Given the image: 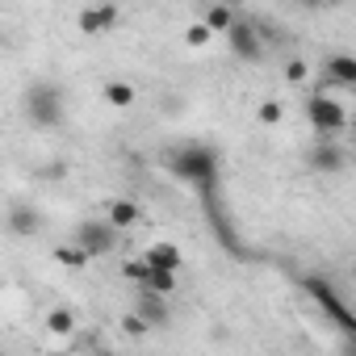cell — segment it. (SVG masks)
<instances>
[{
    "mask_svg": "<svg viewBox=\"0 0 356 356\" xmlns=\"http://www.w3.org/2000/svg\"><path fill=\"white\" fill-rule=\"evenodd\" d=\"M163 163H168L172 176H181V181L197 185L206 197H210L214 185H218V151L206 147V143H181V147H172Z\"/></svg>",
    "mask_w": 356,
    "mask_h": 356,
    "instance_id": "obj_1",
    "label": "cell"
},
{
    "mask_svg": "<svg viewBox=\"0 0 356 356\" xmlns=\"http://www.w3.org/2000/svg\"><path fill=\"white\" fill-rule=\"evenodd\" d=\"M63 113H67V101H63V88H59V84L38 80V84L26 88V118H30L34 126L51 130V126L63 122Z\"/></svg>",
    "mask_w": 356,
    "mask_h": 356,
    "instance_id": "obj_2",
    "label": "cell"
},
{
    "mask_svg": "<svg viewBox=\"0 0 356 356\" xmlns=\"http://www.w3.org/2000/svg\"><path fill=\"white\" fill-rule=\"evenodd\" d=\"M306 118H310V126H314L318 138H339L348 130V109L339 101H331L327 92L306 97Z\"/></svg>",
    "mask_w": 356,
    "mask_h": 356,
    "instance_id": "obj_3",
    "label": "cell"
},
{
    "mask_svg": "<svg viewBox=\"0 0 356 356\" xmlns=\"http://www.w3.org/2000/svg\"><path fill=\"white\" fill-rule=\"evenodd\" d=\"M118 231L105 222V218H88V222H80L76 227V235H72V243L88 256V260H101V256H109L113 248H118Z\"/></svg>",
    "mask_w": 356,
    "mask_h": 356,
    "instance_id": "obj_4",
    "label": "cell"
},
{
    "mask_svg": "<svg viewBox=\"0 0 356 356\" xmlns=\"http://www.w3.org/2000/svg\"><path fill=\"white\" fill-rule=\"evenodd\" d=\"M227 42H231V51H235V59H243V63H260V55H264V42H260L256 26L243 22V17L227 30Z\"/></svg>",
    "mask_w": 356,
    "mask_h": 356,
    "instance_id": "obj_5",
    "label": "cell"
},
{
    "mask_svg": "<svg viewBox=\"0 0 356 356\" xmlns=\"http://www.w3.org/2000/svg\"><path fill=\"white\" fill-rule=\"evenodd\" d=\"M302 285H306V293H310V298H314V302H318V306H323V310H327V314H331L339 327H343V331L352 327V314H348V306L339 302V293H335V289H331L323 277H306Z\"/></svg>",
    "mask_w": 356,
    "mask_h": 356,
    "instance_id": "obj_6",
    "label": "cell"
},
{
    "mask_svg": "<svg viewBox=\"0 0 356 356\" xmlns=\"http://www.w3.org/2000/svg\"><path fill=\"white\" fill-rule=\"evenodd\" d=\"M5 222H9V235H17V239L42 235V214H38V206H30V202H13L9 214H5Z\"/></svg>",
    "mask_w": 356,
    "mask_h": 356,
    "instance_id": "obj_7",
    "label": "cell"
},
{
    "mask_svg": "<svg viewBox=\"0 0 356 356\" xmlns=\"http://www.w3.org/2000/svg\"><path fill=\"white\" fill-rule=\"evenodd\" d=\"M143 264H147V268H163V273H181V268H185V252L176 248V243H168V239H155V243L143 252Z\"/></svg>",
    "mask_w": 356,
    "mask_h": 356,
    "instance_id": "obj_8",
    "label": "cell"
},
{
    "mask_svg": "<svg viewBox=\"0 0 356 356\" xmlns=\"http://www.w3.org/2000/svg\"><path fill=\"white\" fill-rule=\"evenodd\" d=\"M310 168L314 172H343L348 168V151L335 143V138H318L310 147Z\"/></svg>",
    "mask_w": 356,
    "mask_h": 356,
    "instance_id": "obj_9",
    "label": "cell"
},
{
    "mask_svg": "<svg viewBox=\"0 0 356 356\" xmlns=\"http://www.w3.org/2000/svg\"><path fill=\"white\" fill-rule=\"evenodd\" d=\"M130 314H138V318L147 323V331H159V327H168V323H172L168 302H163V298H155V293H147V289H138V302H134V310H130Z\"/></svg>",
    "mask_w": 356,
    "mask_h": 356,
    "instance_id": "obj_10",
    "label": "cell"
},
{
    "mask_svg": "<svg viewBox=\"0 0 356 356\" xmlns=\"http://www.w3.org/2000/svg\"><path fill=\"white\" fill-rule=\"evenodd\" d=\"M118 22H122V9L118 5H88L80 13V30L84 34H109Z\"/></svg>",
    "mask_w": 356,
    "mask_h": 356,
    "instance_id": "obj_11",
    "label": "cell"
},
{
    "mask_svg": "<svg viewBox=\"0 0 356 356\" xmlns=\"http://www.w3.org/2000/svg\"><path fill=\"white\" fill-rule=\"evenodd\" d=\"M323 84H335V88H356V59L352 55H331L323 63Z\"/></svg>",
    "mask_w": 356,
    "mask_h": 356,
    "instance_id": "obj_12",
    "label": "cell"
},
{
    "mask_svg": "<svg viewBox=\"0 0 356 356\" xmlns=\"http://www.w3.org/2000/svg\"><path fill=\"white\" fill-rule=\"evenodd\" d=\"M105 222L122 235V231H130L134 222H138V202H130V197H118V202H109V214H105Z\"/></svg>",
    "mask_w": 356,
    "mask_h": 356,
    "instance_id": "obj_13",
    "label": "cell"
},
{
    "mask_svg": "<svg viewBox=\"0 0 356 356\" xmlns=\"http://www.w3.org/2000/svg\"><path fill=\"white\" fill-rule=\"evenodd\" d=\"M235 22H239V13H235L231 5H210V9H206V17H202V26H206L210 34H227Z\"/></svg>",
    "mask_w": 356,
    "mask_h": 356,
    "instance_id": "obj_14",
    "label": "cell"
},
{
    "mask_svg": "<svg viewBox=\"0 0 356 356\" xmlns=\"http://www.w3.org/2000/svg\"><path fill=\"white\" fill-rule=\"evenodd\" d=\"M101 97H105V105H113V109H130L134 105V84H126V80H109L105 88H101Z\"/></svg>",
    "mask_w": 356,
    "mask_h": 356,
    "instance_id": "obj_15",
    "label": "cell"
},
{
    "mask_svg": "<svg viewBox=\"0 0 356 356\" xmlns=\"http://www.w3.org/2000/svg\"><path fill=\"white\" fill-rule=\"evenodd\" d=\"M138 289H147V293H155V298H168V293L176 289V273L147 268V277H143V285H138Z\"/></svg>",
    "mask_w": 356,
    "mask_h": 356,
    "instance_id": "obj_16",
    "label": "cell"
},
{
    "mask_svg": "<svg viewBox=\"0 0 356 356\" xmlns=\"http://www.w3.org/2000/svg\"><path fill=\"white\" fill-rule=\"evenodd\" d=\"M55 264H63V268H72V273H80V268H88V256L67 239V243H59L55 248Z\"/></svg>",
    "mask_w": 356,
    "mask_h": 356,
    "instance_id": "obj_17",
    "label": "cell"
},
{
    "mask_svg": "<svg viewBox=\"0 0 356 356\" xmlns=\"http://www.w3.org/2000/svg\"><path fill=\"white\" fill-rule=\"evenodd\" d=\"M47 331H51V335H76V314H72L67 306H55V310L47 314Z\"/></svg>",
    "mask_w": 356,
    "mask_h": 356,
    "instance_id": "obj_18",
    "label": "cell"
},
{
    "mask_svg": "<svg viewBox=\"0 0 356 356\" xmlns=\"http://www.w3.org/2000/svg\"><path fill=\"white\" fill-rule=\"evenodd\" d=\"M281 118H285V105H281V101H260V105H256V122H260V126H277Z\"/></svg>",
    "mask_w": 356,
    "mask_h": 356,
    "instance_id": "obj_19",
    "label": "cell"
},
{
    "mask_svg": "<svg viewBox=\"0 0 356 356\" xmlns=\"http://www.w3.org/2000/svg\"><path fill=\"white\" fill-rule=\"evenodd\" d=\"M210 38H214V34H210V30H206V26H202V22H193V26H189V30H185V42H189V47H206V42H210Z\"/></svg>",
    "mask_w": 356,
    "mask_h": 356,
    "instance_id": "obj_20",
    "label": "cell"
},
{
    "mask_svg": "<svg viewBox=\"0 0 356 356\" xmlns=\"http://www.w3.org/2000/svg\"><path fill=\"white\" fill-rule=\"evenodd\" d=\"M122 277H126V281H134V285H143V277H147L143 256H138V260H126V264H122Z\"/></svg>",
    "mask_w": 356,
    "mask_h": 356,
    "instance_id": "obj_21",
    "label": "cell"
},
{
    "mask_svg": "<svg viewBox=\"0 0 356 356\" xmlns=\"http://www.w3.org/2000/svg\"><path fill=\"white\" fill-rule=\"evenodd\" d=\"M281 76H285V80H289V84H298V80H306V59H289V63H285V72H281Z\"/></svg>",
    "mask_w": 356,
    "mask_h": 356,
    "instance_id": "obj_22",
    "label": "cell"
},
{
    "mask_svg": "<svg viewBox=\"0 0 356 356\" xmlns=\"http://www.w3.org/2000/svg\"><path fill=\"white\" fill-rule=\"evenodd\" d=\"M122 331H126V335H151L147 323H143L138 314H122Z\"/></svg>",
    "mask_w": 356,
    "mask_h": 356,
    "instance_id": "obj_23",
    "label": "cell"
},
{
    "mask_svg": "<svg viewBox=\"0 0 356 356\" xmlns=\"http://www.w3.org/2000/svg\"><path fill=\"white\" fill-rule=\"evenodd\" d=\"M42 176H47V181H51V176H55V181H63L67 168H63V163H47V168H42Z\"/></svg>",
    "mask_w": 356,
    "mask_h": 356,
    "instance_id": "obj_24",
    "label": "cell"
},
{
    "mask_svg": "<svg viewBox=\"0 0 356 356\" xmlns=\"http://www.w3.org/2000/svg\"><path fill=\"white\" fill-rule=\"evenodd\" d=\"M97 356H118V352H97Z\"/></svg>",
    "mask_w": 356,
    "mask_h": 356,
    "instance_id": "obj_25",
    "label": "cell"
}]
</instances>
